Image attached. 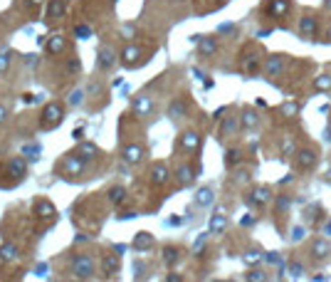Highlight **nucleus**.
Masks as SVG:
<instances>
[{"label":"nucleus","instance_id":"nucleus-1","mask_svg":"<svg viewBox=\"0 0 331 282\" xmlns=\"http://www.w3.org/2000/svg\"><path fill=\"white\" fill-rule=\"evenodd\" d=\"M287 67H289V57L287 55H269V57H265L262 74L267 79H277V77H282L287 72Z\"/></svg>","mask_w":331,"mask_h":282},{"label":"nucleus","instance_id":"nucleus-2","mask_svg":"<svg viewBox=\"0 0 331 282\" xmlns=\"http://www.w3.org/2000/svg\"><path fill=\"white\" fill-rule=\"evenodd\" d=\"M62 117H65V109H62V104H57V102H50V104L42 109L40 127H42V129H47V132H52L55 127H60V124H62Z\"/></svg>","mask_w":331,"mask_h":282},{"label":"nucleus","instance_id":"nucleus-3","mask_svg":"<svg viewBox=\"0 0 331 282\" xmlns=\"http://www.w3.org/2000/svg\"><path fill=\"white\" fill-rule=\"evenodd\" d=\"M119 60H121V65L124 67H138V65H143L146 60H148V55H146V50L143 47H138V45H126L124 50H121V55H119Z\"/></svg>","mask_w":331,"mask_h":282},{"label":"nucleus","instance_id":"nucleus-4","mask_svg":"<svg viewBox=\"0 0 331 282\" xmlns=\"http://www.w3.org/2000/svg\"><path fill=\"white\" fill-rule=\"evenodd\" d=\"M72 273H74L79 280H92V275H94V263H92V258L84 255V253H77L74 260H72Z\"/></svg>","mask_w":331,"mask_h":282},{"label":"nucleus","instance_id":"nucleus-5","mask_svg":"<svg viewBox=\"0 0 331 282\" xmlns=\"http://www.w3.org/2000/svg\"><path fill=\"white\" fill-rule=\"evenodd\" d=\"M297 30H299V37H302V40H314V37L319 35V17H317V15H304V17H299Z\"/></svg>","mask_w":331,"mask_h":282},{"label":"nucleus","instance_id":"nucleus-6","mask_svg":"<svg viewBox=\"0 0 331 282\" xmlns=\"http://www.w3.org/2000/svg\"><path fill=\"white\" fill-rule=\"evenodd\" d=\"M247 206H252V208H265L267 203H272V191L267 188V186H257V188H252L250 193H247Z\"/></svg>","mask_w":331,"mask_h":282},{"label":"nucleus","instance_id":"nucleus-7","mask_svg":"<svg viewBox=\"0 0 331 282\" xmlns=\"http://www.w3.org/2000/svg\"><path fill=\"white\" fill-rule=\"evenodd\" d=\"M294 161H297L299 171H312L317 166V161H319V153H317V148H299Z\"/></svg>","mask_w":331,"mask_h":282},{"label":"nucleus","instance_id":"nucleus-8","mask_svg":"<svg viewBox=\"0 0 331 282\" xmlns=\"http://www.w3.org/2000/svg\"><path fill=\"white\" fill-rule=\"evenodd\" d=\"M265 12L269 17H287V12L292 10V0H265Z\"/></svg>","mask_w":331,"mask_h":282},{"label":"nucleus","instance_id":"nucleus-9","mask_svg":"<svg viewBox=\"0 0 331 282\" xmlns=\"http://www.w3.org/2000/svg\"><path fill=\"white\" fill-rule=\"evenodd\" d=\"M193 42L198 45V55L203 57H210L218 52V40L213 35H193Z\"/></svg>","mask_w":331,"mask_h":282},{"label":"nucleus","instance_id":"nucleus-10","mask_svg":"<svg viewBox=\"0 0 331 282\" xmlns=\"http://www.w3.org/2000/svg\"><path fill=\"white\" fill-rule=\"evenodd\" d=\"M262 57H260V52H247V55H242V60H240V70L245 72V74H257V72H262Z\"/></svg>","mask_w":331,"mask_h":282},{"label":"nucleus","instance_id":"nucleus-11","mask_svg":"<svg viewBox=\"0 0 331 282\" xmlns=\"http://www.w3.org/2000/svg\"><path fill=\"white\" fill-rule=\"evenodd\" d=\"M116 62H119V60H116V52H114L111 47H102V50L97 52V70L99 72L114 70Z\"/></svg>","mask_w":331,"mask_h":282},{"label":"nucleus","instance_id":"nucleus-12","mask_svg":"<svg viewBox=\"0 0 331 282\" xmlns=\"http://www.w3.org/2000/svg\"><path fill=\"white\" fill-rule=\"evenodd\" d=\"M67 15V0H47V10H45V20L47 22H57Z\"/></svg>","mask_w":331,"mask_h":282},{"label":"nucleus","instance_id":"nucleus-13","mask_svg":"<svg viewBox=\"0 0 331 282\" xmlns=\"http://www.w3.org/2000/svg\"><path fill=\"white\" fill-rule=\"evenodd\" d=\"M178 146L186 153H196V151H200V134L198 132H183L178 139Z\"/></svg>","mask_w":331,"mask_h":282},{"label":"nucleus","instance_id":"nucleus-14","mask_svg":"<svg viewBox=\"0 0 331 282\" xmlns=\"http://www.w3.org/2000/svg\"><path fill=\"white\" fill-rule=\"evenodd\" d=\"M65 173L67 176H72V178L84 176V158H79V156H67L65 158Z\"/></svg>","mask_w":331,"mask_h":282},{"label":"nucleus","instance_id":"nucleus-15","mask_svg":"<svg viewBox=\"0 0 331 282\" xmlns=\"http://www.w3.org/2000/svg\"><path fill=\"white\" fill-rule=\"evenodd\" d=\"M151 112H153V99L148 94H138L133 99V114L136 117H148Z\"/></svg>","mask_w":331,"mask_h":282},{"label":"nucleus","instance_id":"nucleus-16","mask_svg":"<svg viewBox=\"0 0 331 282\" xmlns=\"http://www.w3.org/2000/svg\"><path fill=\"white\" fill-rule=\"evenodd\" d=\"M168 181H171L168 166L166 163H153V168H151V183L153 186H166Z\"/></svg>","mask_w":331,"mask_h":282},{"label":"nucleus","instance_id":"nucleus-17","mask_svg":"<svg viewBox=\"0 0 331 282\" xmlns=\"http://www.w3.org/2000/svg\"><path fill=\"white\" fill-rule=\"evenodd\" d=\"M329 255H331V243L327 238H317L312 243V258L314 260H329Z\"/></svg>","mask_w":331,"mask_h":282},{"label":"nucleus","instance_id":"nucleus-18","mask_svg":"<svg viewBox=\"0 0 331 282\" xmlns=\"http://www.w3.org/2000/svg\"><path fill=\"white\" fill-rule=\"evenodd\" d=\"M121 158L129 163V166H136V163H141V158H143V146H138V143H131V146H124V151H121Z\"/></svg>","mask_w":331,"mask_h":282},{"label":"nucleus","instance_id":"nucleus-19","mask_svg":"<svg viewBox=\"0 0 331 282\" xmlns=\"http://www.w3.org/2000/svg\"><path fill=\"white\" fill-rule=\"evenodd\" d=\"M186 114H188V104H186V99H183V97H178V99H173V102L168 104V117H171L173 122L183 119Z\"/></svg>","mask_w":331,"mask_h":282},{"label":"nucleus","instance_id":"nucleus-20","mask_svg":"<svg viewBox=\"0 0 331 282\" xmlns=\"http://www.w3.org/2000/svg\"><path fill=\"white\" fill-rule=\"evenodd\" d=\"M7 173L15 176V178H25V176H27V163H25V158H22V156L10 158V161H7Z\"/></svg>","mask_w":331,"mask_h":282},{"label":"nucleus","instance_id":"nucleus-21","mask_svg":"<svg viewBox=\"0 0 331 282\" xmlns=\"http://www.w3.org/2000/svg\"><path fill=\"white\" fill-rule=\"evenodd\" d=\"M45 47H47V55H62L67 50V40L62 35H52V37H47Z\"/></svg>","mask_w":331,"mask_h":282},{"label":"nucleus","instance_id":"nucleus-22","mask_svg":"<svg viewBox=\"0 0 331 282\" xmlns=\"http://www.w3.org/2000/svg\"><path fill=\"white\" fill-rule=\"evenodd\" d=\"M257 124H260V114H257L255 109L245 107L242 114H240V127H242V129H255Z\"/></svg>","mask_w":331,"mask_h":282},{"label":"nucleus","instance_id":"nucleus-23","mask_svg":"<svg viewBox=\"0 0 331 282\" xmlns=\"http://www.w3.org/2000/svg\"><path fill=\"white\" fill-rule=\"evenodd\" d=\"M240 129V117H225V122L220 124V137H235Z\"/></svg>","mask_w":331,"mask_h":282},{"label":"nucleus","instance_id":"nucleus-24","mask_svg":"<svg viewBox=\"0 0 331 282\" xmlns=\"http://www.w3.org/2000/svg\"><path fill=\"white\" fill-rule=\"evenodd\" d=\"M176 178H178V183H181V186H191V183L196 181V171H193L188 163H181V166H178V171H176Z\"/></svg>","mask_w":331,"mask_h":282},{"label":"nucleus","instance_id":"nucleus-25","mask_svg":"<svg viewBox=\"0 0 331 282\" xmlns=\"http://www.w3.org/2000/svg\"><path fill=\"white\" fill-rule=\"evenodd\" d=\"M119 268H121V263H119V258H116V255L107 253V255L102 258V270H104V275H116V273H119Z\"/></svg>","mask_w":331,"mask_h":282},{"label":"nucleus","instance_id":"nucleus-26","mask_svg":"<svg viewBox=\"0 0 331 282\" xmlns=\"http://www.w3.org/2000/svg\"><path fill=\"white\" fill-rule=\"evenodd\" d=\"M227 228V218L222 215V213H215L213 218H210V225H208V233L210 235H220L222 230Z\"/></svg>","mask_w":331,"mask_h":282},{"label":"nucleus","instance_id":"nucleus-27","mask_svg":"<svg viewBox=\"0 0 331 282\" xmlns=\"http://www.w3.org/2000/svg\"><path fill=\"white\" fill-rule=\"evenodd\" d=\"M151 245H153V235H151V233H146V230L136 233V238H133V248H136V250H146V248H151Z\"/></svg>","mask_w":331,"mask_h":282},{"label":"nucleus","instance_id":"nucleus-28","mask_svg":"<svg viewBox=\"0 0 331 282\" xmlns=\"http://www.w3.org/2000/svg\"><path fill=\"white\" fill-rule=\"evenodd\" d=\"M213 201H215V193H213L210 188H200L198 193H196V203H198L200 208H208V206H213Z\"/></svg>","mask_w":331,"mask_h":282},{"label":"nucleus","instance_id":"nucleus-29","mask_svg":"<svg viewBox=\"0 0 331 282\" xmlns=\"http://www.w3.org/2000/svg\"><path fill=\"white\" fill-rule=\"evenodd\" d=\"M77 153H79V158H97V156H99V148H97L92 141H87V143H79Z\"/></svg>","mask_w":331,"mask_h":282},{"label":"nucleus","instance_id":"nucleus-30","mask_svg":"<svg viewBox=\"0 0 331 282\" xmlns=\"http://www.w3.org/2000/svg\"><path fill=\"white\" fill-rule=\"evenodd\" d=\"M0 260H5V263L17 260V248H15L12 243H2V245H0Z\"/></svg>","mask_w":331,"mask_h":282},{"label":"nucleus","instance_id":"nucleus-31","mask_svg":"<svg viewBox=\"0 0 331 282\" xmlns=\"http://www.w3.org/2000/svg\"><path fill=\"white\" fill-rule=\"evenodd\" d=\"M240 161H242V151L240 148H227L225 151V166L227 168H235Z\"/></svg>","mask_w":331,"mask_h":282},{"label":"nucleus","instance_id":"nucleus-32","mask_svg":"<svg viewBox=\"0 0 331 282\" xmlns=\"http://www.w3.org/2000/svg\"><path fill=\"white\" fill-rule=\"evenodd\" d=\"M312 87H314L317 92H331V74H319V77H314Z\"/></svg>","mask_w":331,"mask_h":282},{"label":"nucleus","instance_id":"nucleus-33","mask_svg":"<svg viewBox=\"0 0 331 282\" xmlns=\"http://www.w3.org/2000/svg\"><path fill=\"white\" fill-rule=\"evenodd\" d=\"M109 201L114 203V206H119V203H124L126 201V188H121V186H114V188H109Z\"/></svg>","mask_w":331,"mask_h":282},{"label":"nucleus","instance_id":"nucleus-34","mask_svg":"<svg viewBox=\"0 0 331 282\" xmlns=\"http://www.w3.org/2000/svg\"><path fill=\"white\" fill-rule=\"evenodd\" d=\"M35 215H40V218H52V215H55V206H52L50 201H40V203L35 206Z\"/></svg>","mask_w":331,"mask_h":282},{"label":"nucleus","instance_id":"nucleus-35","mask_svg":"<svg viewBox=\"0 0 331 282\" xmlns=\"http://www.w3.org/2000/svg\"><path fill=\"white\" fill-rule=\"evenodd\" d=\"M297 151H299V148H297V143H294L292 137L282 139V156H287V158H289V156H297Z\"/></svg>","mask_w":331,"mask_h":282},{"label":"nucleus","instance_id":"nucleus-36","mask_svg":"<svg viewBox=\"0 0 331 282\" xmlns=\"http://www.w3.org/2000/svg\"><path fill=\"white\" fill-rule=\"evenodd\" d=\"M22 153H25V156H27L30 161H37V158L42 156V148H40L37 143H27V146L22 148Z\"/></svg>","mask_w":331,"mask_h":282},{"label":"nucleus","instance_id":"nucleus-37","mask_svg":"<svg viewBox=\"0 0 331 282\" xmlns=\"http://www.w3.org/2000/svg\"><path fill=\"white\" fill-rule=\"evenodd\" d=\"M178 258H181V250H178V248H166V250H163V260H166V265H176Z\"/></svg>","mask_w":331,"mask_h":282},{"label":"nucleus","instance_id":"nucleus-38","mask_svg":"<svg viewBox=\"0 0 331 282\" xmlns=\"http://www.w3.org/2000/svg\"><path fill=\"white\" fill-rule=\"evenodd\" d=\"M282 114L289 117V119H294V117L299 114V104H297V102H284V104H282Z\"/></svg>","mask_w":331,"mask_h":282},{"label":"nucleus","instance_id":"nucleus-39","mask_svg":"<svg viewBox=\"0 0 331 282\" xmlns=\"http://www.w3.org/2000/svg\"><path fill=\"white\" fill-rule=\"evenodd\" d=\"M84 102V92L82 89H74L72 94H69V99H67V107H79Z\"/></svg>","mask_w":331,"mask_h":282},{"label":"nucleus","instance_id":"nucleus-40","mask_svg":"<svg viewBox=\"0 0 331 282\" xmlns=\"http://www.w3.org/2000/svg\"><path fill=\"white\" fill-rule=\"evenodd\" d=\"M74 37H79V40L92 37V27H89V25H77V27H74Z\"/></svg>","mask_w":331,"mask_h":282},{"label":"nucleus","instance_id":"nucleus-41","mask_svg":"<svg viewBox=\"0 0 331 282\" xmlns=\"http://www.w3.org/2000/svg\"><path fill=\"white\" fill-rule=\"evenodd\" d=\"M247 282H267V273L265 270H252V273H247Z\"/></svg>","mask_w":331,"mask_h":282},{"label":"nucleus","instance_id":"nucleus-42","mask_svg":"<svg viewBox=\"0 0 331 282\" xmlns=\"http://www.w3.org/2000/svg\"><path fill=\"white\" fill-rule=\"evenodd\" d=\"M260 260H262V255H260L257 250H252V253H247V255H245V263H247V265H257Z\"/></svg>","mask_w":331,"mask_h":282},{"label":"nucleus","instance_id":"nucleus-43","mask_svg":"<svg viewBox=\"0 0 331 282\" xmlns=\"http://www.w3.org/2000/svg\"><path fill=\"white\" fill-rule=\"evenodd\" d=\"M7 67H10V55L7 52H0V74L7 72Z\"/></svg>","mask_w":331,"mask_h":282},{"label":"nucleus","instance_id":"nucleus-44","mask_svg":"<svg viewBox=\"0 0 331 282\" xmlns=\"http://www.w3.org/2000/svg\"><path fill=\"white\" fill-rule=\"evenodd\" d=\"M22 2H25V7H27V10H35V7H40L45 0H22Z\"/></svg>","mask_w":331,"mask_h":282},{"label":"nucleus","instance_id":"nucleus-45","mask_svg":"<svg viewBox=\"0 0 331 282\" xmlns=\"http://www.w3.org/2000/svg\"><path fill=\"white\" fill-rule=\"evenodd\" d=\"M287 206H289V198H284V196H282V198L277 201V211H279V213L287 211Z\"/></svg>","mask_w":331,"mask_h":282},{"label":"nucleus","instance_id":"nucleus-46","mask_svg":"<svg viewBox=\"0 0 331 282\" xmlns=\"http://www.w3.org/2000/svg\"><path fill=\"white\" fill-rule=\"evenodd\" d=\"M319 233H322V235H327V238H331V223H324V225L319 228Z\"/></svg>","mask_w":331,"mask_h":282},{"label":"nucleus","instance_id":"nucleus-47","mask_svg":"<svg viewBox=\"0 0 331 282\" xmlns=\"http://www.w3.org/2000/svg\"><path fill=\"white\" fill-rule=\"evenodd\" d=\"M77 70H79V60L72 57V60H69V72H77Z\"/></svg>","mask_w":331,"mask_h":282},{"label":"nucleus","instance_id":"nucleus-48","mask_svg":"<svg viewBox=\"0 0 331 282\" xmlns=\"http://www.w3.org/2000/svg\"><path fill=\"white\" fill-rule=\"evenodd\" d=\"M22 102H25V104H35V102H37V97H35V94H25V97H22Z\"/></svg>","mask_w":331,"mask_h":282},{"label":"nucleus","instance_id":"nucleus-49","mask_svg":"<svg viewBox=\"0 0 331 282\" xmlns=\"http://www.w3.org/2000/svg\"><path fill=\"white\" fill-rule=\"evenodd\" d=\"M166 282H183V280H181V275H178V273H171V275L166 278Z\"/></svg>","mask_w":331,"mask_h":282},{"label":"nucleus","instance_id":"nucleus-50","mask_svg":"<svg viewBox=\"0 0 331 282\" xmlns=\"http://www.w3.org/2000/svg\"><path fill=\"white\" fill-rule=\"evenodd\" d=\"M124 35L131 40V37H133V25H124Z\"/></svg>","mask_w":331,"mask_h":282},{"label":"nucleus","instance_id":"nucleus-51","mask_svg":"<svg viewBox=\"0 0 331 282\" xmlns=\"http://www.w3.org/2000/svg\"><path fill=\"white\" fill-rule=\"evenodd\" d=\"M292 240H302V228H297V230H294V235H292Z\"/></svg>","mask_w":331,"mask_h":282},{"label":"nucleus","instance_id":"nucleus-52","mask_svg":"<svg viewBox=\"0 0 331 282\" xmlns=\"http://www.w3.org/2000/svg\"><path fill=\"white\" fill-rule=\"evenodd\" d=\"M252 223H255V218H252V215H250V218H242V225H252Z\"/></svg>","mask_w":331,"mask_h":282},{"label":"nucleus","instance_id":"nucleus-53","mask_svg":"<svg viewBox=\"0 0 331 282\" xmlns=\"http://www.w3.org/2000/svg\"><path fill=\"white\" fill-rule=\"evenodd\" d=\"M5 117H7V109H5V107H0V122H2Z\"/></svg>","mask_w":331,"mask_h":282},{"label":"nucleus","instance_id":"nucleus-54","mask_svg":"<svg viewBox=\"0 0 331 282\" xmlns=\"http://www.w3.org/2000/svg\"><path fill=\"white\" fill-rule=\"evenodd\" d=\"M121 218H136V213H133V211H126V213H121Z\"/></svg>","mask_w":331,"mask_h":282},{"label":"nucleus","instance_id":"nucleus-55","mask_svg":"<svg viewBox=\"0 0 331 282\" xmlns=\"http://www.w3.org/2000/svg\"><path fill=\"white\" fill-rule=\"evenodd\" d=\"M324 5H327V7H329V10H331V0H324Z\"/></svg>","mask_w":331,"mask_h":282},{"label":"nucleus","instance_id":"nucleus-56","mask_svg":"<svg viewBox=\"0 0 331 282\" xmlns=\"http://www.w3.org/2000/svg\"><path fill=\"white\" fill-rule=\"evenodd\" d=\"M327 139H331V129H327Z\"/></svg>","mask_w":331,"mask_h":282},{"label":"nucleus","instance_id":"nucleus-57","mask_svg":"<svg viewBox=\"0 0 331 282\" xmlns=\"http://www.w3.org/2000/svg\"><path fill=\"white\" fill-rule=\"evenodd\" d=\"M327 40H331V30H327Z\"/></svg>","mask_w":331,"mask_h":282},{"label":"nucleus","instance_id":"nucleus-58","mask_svg":"<svg viewBox=\"0 0 331 282\" xmlns=\"http://www.w3.org/2000/svg\"><path fill=\"white\" fill-rule=\"evenodd\" d=\"M65 282H72V280H65Z\"/></svg>","mask_w":331,"mask_h":282},{"label":"nucleus","instance_id":"nucleus-59","mask_svg":"<svg viewBox=\"0 0 331 282\" xmlns=\"http://www.w3.org/2000/svg\"><path fill=\"white\" fill-rule=\"evenodd\" d=\"M62 282H65V280H62Z\"/></svg>","mask_w":331,"mask_h":282}]
</instances>
